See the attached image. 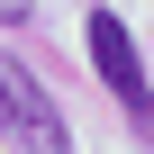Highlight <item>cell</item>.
I'll return each mask as SVG.
<instances>
[{
    "mask_svg": "<svg viewBox=\"0 0 154 154\" xmlns=\"http://www.w3.org/2000/svg\"><path fill=\"white\" fill-rule=\"evenodd\" d=\"M0 136H9V145H27V154H72L63 109L45 100V82H36L18 54H0Z\"/></svg>",
    "mask_w": 154,
    "mask_h": 154,
    "instance_id": "cell-1",
    "label": "cell"
},
{
    "mask_svg": "<svg viewBox=\"0 0 154 154\" xmlns=\"http://www.w3.org/2000/svg\"><path fill=\"white\" fill-rule=\"evenodd\" d=\"M82 45H91V63H100V82L118 91V109L154 136V82H145V54H136L127 18H118V9H91V18H82Z\"/></svg>",
    "mask_w": 154,
    "mask_h": 154,
    "instance_id": "cell-2",
    "label": "cell"
}]
</instances>
